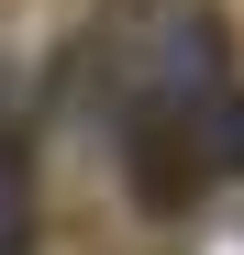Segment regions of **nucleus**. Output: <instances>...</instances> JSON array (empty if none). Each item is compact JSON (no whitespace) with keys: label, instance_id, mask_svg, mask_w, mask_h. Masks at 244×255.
Instances as JSON below:
<instances>
[{"label":"nucleus","instance_id":"obj_1","mask_svg":"<svg viewBox=\"0 0 244 255\" xmlns=\"http://www.w3.org/2000/svg\"><path fill=\"white\" fill-rule=\"evenodd\" d=\"M0 255H33V155L0 122Z\"/></svg>","mask_w":244,"mask_h":255}]
</instances>
